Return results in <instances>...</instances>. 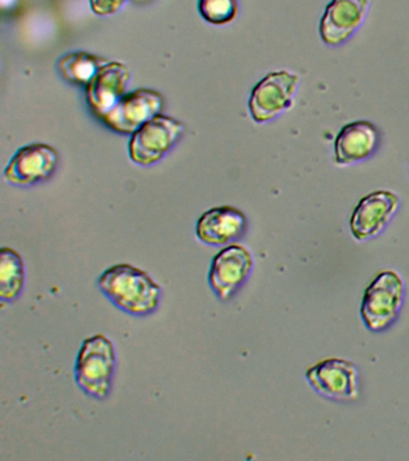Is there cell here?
Masks as SVG:
<instances>
[{"label":"cell","mask_w":409,"mask_h":461,"mask_svg":"<svg viewBox=\"0 0 409 461\" xmlns=\"http://www.w3.org/2000/svg\"><path fill=\"white\" fill-rule=\"evenodd\" d=\"M164 99L153 89L129 93L102 118L109 128L123 135H134L146 122L161 113Z\"/></svg>","instance_id":"cell-7"},{"label":"cell","mask_w":409,"mask_h":461,"mask_svg":"<svg viewBox=\"0 0 409 461\" xmlns=\"http://www.w3.org/2000/svg\"><path fill=\"white\" fill-rule=\"evenodd\" d=\"M185 131L182 122L166 114H157L131 135L129 155L141 166L159 162L177 144Z\"/></svg>","instance_id":"cell-4"},{"label":"cell","mask_w":409,"mask_h":461,"mask_svg":"<svg viewBox=\"0 0 409 461\" xmlns=\"http://www.w3.org/2000/svg\"><path fill=\"white\" fill-rule=\"evenodd\" d=\"M116 351L106 335L96 334L85 339L78 351L75 378L85 394L105 399L112 389Z\"/></svg>","instance_id":"cell-2"},{"label":"cell","mask_w":409,"mask_h":461,"mask_svg":"<svg viewBox=\"0 0 409 461\" xmlns=\"http://www.w3.org/2000/svg\"><path fill=\"white\" fill-rule=\"evenodd\" d=\"M405 287L400 274L384 270L366 288L360 306L362 322L372 331L393 326L404 305Z\"/></svg>","instance_id":"cell-3"},{"label":"cell","mask_w":409,"mask_h":461,"mask_svg":"<svg viewBox=\"0 0 409 461\" xmlns=\"http://www.w3.org/2000/svg\"><path fill=\"white\" fill-rule=\"evenodd\" d=\"M131 74L127 65L109 61L85 88V100L96 117L102 119L125 95Z\"/></svg>","instance_id":"cell-11"},{"label":"cell","mask_w":409,"mask_h":461,"mask_svg":"<svg viewBox=\"0 0 409 461\" xmlns=\"http://www.w3.org/2000/svg\"><path fill=\"white\" fill-rule=\"evenodd\" d=\"M246 225V216L240 209L222 205L203 212L196 223V236L204 244L220 247L242 238Z\"/></svg>","instance_id":"cell-13"},{"label":"cell","mask_w":409,"mask_h":461,"mask_svg":"<svg viewBox=\"0 0 409 461\" xmlns=\"http://www.w3.org/2000/svg\"><path fill=\"white\" fill-rule=\"evenodd\" d=\"M127 0H89L93 13L99 16H109L118 13Z\"/></svg>","instance_id":"cell-18"},{"label":"cell","mask_w":409,"mask_h":461,"mask_svg":"<svg viewBox=\"0 0 409 461\" xmlns=\"http://www.w3.org/2000/svg\"><path fill=\"white\" fill-rule=\"evenodd\" d=\"M58 151L45 143H33L21 148L4 171L6 182L13 185L30 186L44 182L58 166Z\"/></svg>","instance_id":"cell-10"},{"label":"cell","mask_w":409,"mask_h":461,"mask_svg":"<svg viewBox=\"0 0 409 461\" xmlns=\"http://www.w3.org/2000/svg\"><path fill=\"white\" fill-rule=\"evenodd\" d=\"M379 142L380 132L375 124L368 121L350 122L337 133L333 143L335 162L350 166L364 161L375 153Z\"/></svg>","instance_id":"cell-14"},{"label":"cell","mask_w":409,"mask_h":461,"mask_svg":"<svg viewBox=\"0 0 409 461\" xmlns=\"http://www.w3.org/2000/svg\"><path fill=\"white\" fill-rule=\"evenodd\" d=\"M307 378L311 387L325 398L351 402L359 396L358 370L348 360H322L307 370Z\"/></svg>","instance_id":"cell-8"},{"label":"cell","mask_w":409,"mask_h":461,"mask_svg":"<svg viewBox=\"0 0 409 461\" xmlns=\"http://www.w3.org/2000/svg\"><path fill=\"white\" fill-rule=\"evenodd\" d=\"M134 2H141V3H143V2H147V0H134Z\"/></svg>","instance_id":"cell-19"},{"label":"cell","mask_w":409,"mask_h":461,"mask_svg":"<svg viewBox=\"0 0 409 461\" xmlns=\"http://www.w3.org/2000/svg\"><path fill=\"white\" fill-rule=\"evenodd\" d=\"M98 286L118 309L132 316L150 315L159 306V285L145 270L129 263L107 268L99 276Z\"/></svg>","instance_id":"cell-1"},{"label":"cell","mask_w":409,"mask_h":461,"mask_svg":"<svg viewBox=\"0 0 409 461\" xmlns=\"http://www.w3.org/2000/svg\"><path fill=\"white\" fill-rule=\"evenodd\" d=\"M400 203L397 194L389 190H377L366 194L351 216V232L355 240H373L394 218Z\"/></svg>","instance_id":"cell-9"},{"label":"cell","mask_w":409,"mask_h":461,"mask_svg":"<svg viewBox=\"0 0 409 461\" xmlns=\"http://www.w3.org/2000/svg\"><path fill=\"white\" fill-rule=\"evenodd\" d=\"M24 265L13 249L3 248L0 256V297L3 302L19 298L24 287Z\"/></svg>","instance_id":"cell-16"},{"label":"cell","mask_w":409,"mask_h":461,"mask_svg":"<svg viewBox=\"0 0 409 461\" xmlns=\"http://www.w3.org/2000/svg\"><path fill=\"white\" fill-rule=\"evenodd\" d=\"M106 58L87 52L66 54L58 61V70L66 81L87 88L103 65L109 63Z\"/></svg>","instance_id":"cell-15"},{"label":"cell","mask_w":409,"mask_h":461,"mask_svg":"<svg viewBox=\"0 0 409 461\" xmlns=\"http://www.w3.org/2000/svg\"><path fill=\"white\" fill-rule=\"evenodd\" d=\"M300 77L289 71L271 72L254 86L249 100L251 117L263 124L292 107Z\"/></svg>","instance_id":"cell-5"},{"label":"cell","mask_w":409,"mask_h":461,"mask_svg":"<svg viewBox=\"0 0 409 461\" xmlns=\"http://www.w3.org/2000/svg\"><path fill=\"white\" fill-rule=\"evenodd\" d=\"M199 11L208 23L227 24L238 14V0H199Z\"/></svg>","instance_id":"cell-17"},{"label":"cell","mask_w":409,"mask_h":461,"mask_svg":"<svg viewBox=\"0 0 409 461\" xmlns=\"http://www.w3.org/2000/svg\"><path fill=\"white\" fill-rule=\"evenodd\" d=\"M369 0H332L319 23V35L328 46L348 41L364 23Z\"/></svg>","instance_id":"cell-12"},{"label":"cell","mask_w":409,"mask_h":461,"mask_svg":"<svg viewBox=\"0 0 409 461\" xmlns=\"http://www.w3.org/2000/svg\"><path fill=\"white\" fill-rule=\"evenodd\" d=\"M253 268V255L245 247L228 245L211 261L209 286L220 301H229L249 279Z\"/></svg>","instance_id":"cell-6"}]
</instances>
